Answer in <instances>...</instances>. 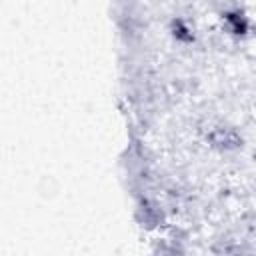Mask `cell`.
<instances>
[{"mask_svg":"<svg viewBox=\"0 0 256 256\" xmlns=\"http://www.w3.org/2000/svg\"><path fill=\"white\" fill-rule=\"evenodd\" d=\"M210 140L216 144V146H222V148H232V146H238L240 144V138L234 130L230 128H216L212 134H210Z\"/></svg>","mask_w":256,"mask_h":256,"instance_id":"cell-1","label":"cell"},{"mask_svg":"<svg viewBox=\"0 0 256 256\" xmlns=\"http://www.w3.org/2000/svg\"><path fill=\"white\" fill-rule=\"evenodd\" d=\"M224 18H226V22L230 24L232 32H236V34H244V32L248 30V22H246V18H244L240 12H228Z\"/></svg>","mask_w":256,"mask_h":256,"instance_id":"cell-2","label":"cell"},{"mask_svg":"<svg viewBox=\"0 0 256 256\" xmlns=\"http://www.w3.org/2000/svg\"><path fill=\"white\" fill-rule=\"evenodd\" d=\"M172 28H174V36L176 38H180V40H192V34H188L190 30H188V26H184L182 20H176L172 24Z\"/></svg>","mask_w":256,"mask_h":256,"instance_id":"cell-3","label":"cell"}]
</instances>
